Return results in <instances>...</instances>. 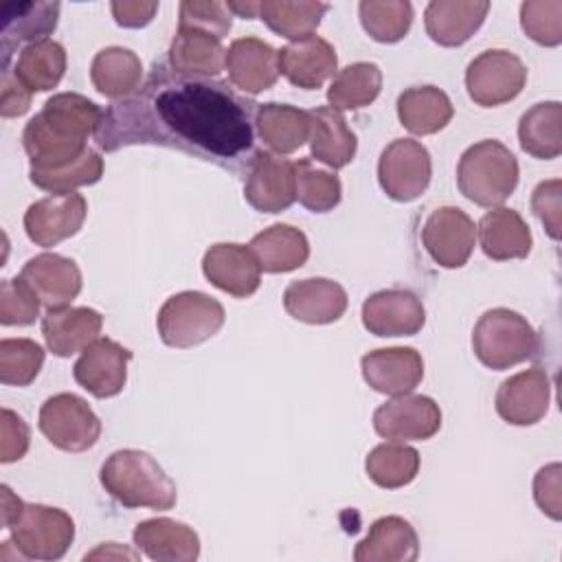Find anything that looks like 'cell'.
I'll use <instances>...</instances> for the list:
<instances>
[{
    "label": "cell",
    "mask_w": 562,
    "mask_h": 562,
    "mask_svg": "<svg viewBox=\"0 0 562 562\" xmlns=\"http://www.w3.org/2000/svg\"><path fill=\"white\" fill-rule=\"evenodd\" d=\"M255 108L224 81L156 68L143 94L112 103L94 138L105 151L154 143L206 160H237L252 147Z\"/></svg>",
    "instance_id": "1"
},
{
    "label": "cell",
    "mask_w": 562,
    "mask_h": 562,
    "mask_svg": "<svg viewBox=\"0 0 562 562\" xmlns=\"http://www.w3.org/2000/svg\"><path fill=\"white\" fill-rule=\"evenodd\" d=\"M103 110L83 94H53L22 132L31 169H57L79 158L88 136L103 123Z\"/></svg>",
    "instance_id": "2"
},
{
    "label": "cell",
    "mask_w": 562,
    "mask_h": 562,
    "mask_svg": "<svg viewBox=\"0 0 562 562\" xmlns=\"http://www.w3.org/2000/svg\"><path fill=\"white\" fill-rule=\"evenodd\" d=\"M105 492L116 498L123 507H149V509H171L176 505L178 492L169 474L158 465V461L134 448L112 452L99 472Z\"/></svg>",
    "instance_id": "3"
},
{
    "label": "cell",
    "mask_w": 562,
    "mask_h": 562,
    "mask_svg": "<svg viewBox=\"0 0 562 562\" xmlns=\"http://www.w3.org/2000/svg\"><path fill=\"white\" fill-rule=\"evenodd\" d=\"M457 184L470 202L494 209L518 187V160L501 140H479L461 154Z\"/></svg>",
    "instance_id": "4"
},
{
    "label": "cell",
    "mask_w": 562,
    "mask_h": 562,
    "mask_svg": "<svg viewBox=\"0 0 562 562\" xmlns=\"http://www.w3.org/2000/svg\"><path fill=\"white\" fill-rule=\"evenodd\" d=\"M472 349L481 364L503 371L531 358L538 349V336L527 318L518 312L494 307L476 321L472 331Z\"/></svg>",
    "instance_id": "5"
},
{
    "label": "cell",
    "mask_w": 562,
    "mask_h": 562,
    "mask_svg": "<svg viewBox=\"0 0 562 562\" xmlns=\"http://www.w3.org/2000/svg\"><path fill=\"white\" fill-rule=\"evenodd\" d=\"M224 307L213 296L187 290L169 296L156 318L165 345L176 349L195 347L215 336L224 325Z\"/></svg>",
    "instance_id": "6"
},
{
    "label": "cell",
    "mask_w": 562,
    "mask_h": 562,
    "mask_svg": "<svg viewBox=\"0 0 562 562\" xmlns=\"http://www.w3.org/2000/svg\"><path fill=\"white\" fill-rule=\"evenodd\" d=\"M11 529V544L22 558L29 560H59L75 540L72 518L48 505H22Z\"/></svg>",
    "instance_id": "7"
},
{
    "label": "cell",
    "mask_w": 562,
    "mask_h": 562,
    "mask_svg": "<svg viewBox=\"0 0 562 562\" xmlns=\"http://www.w3.org/2000/svg\"><path fill=\"white\" fill-rule=\"evenodd\" d=\"M525 83V64L520 57L503 48L483 50L465 68V90L481 108H496L516 99Z\"/></svg>",
    "instance_id": "8"
},
{
    "label": "cell",
    "mask_w": 562,
    "mask_h": 562,
    "mask_svg": "<svg viewBox=\"0 0 562 562\" xmlns=\"http://www.w3.org/2000/svg\"><path fill=\"white\" fill-rule=\"evenodd\" d=\"M40 430L59 450L83 452L101 435V422L88 402L75 393H57L40 408Z\"/></svg>",
    "instance_id": "9"
},
{
    "label": "cell",
    "mask_w": 562,
    "mask_h": 562,
    "mask_svg": "<svg viewBox=\"0 0 562 562\" xmlns=\"http://www.w3.org/2000/svg\"><path fill=\"white\" fill-rule=\"evenodd\" d=\"M432 162L428 149L413 138H395L378 160V182L395 202L417 200L430 184Z\"/></svg>",
    "instance_id": "10"
},
{
    "label": "cell",
    "mask_w": 562,
    "mask_h": 562,
    "mask_svg": "<svg viewBox=\"0 0 562 562\" xmlns=\"http://www.w3.org/2000/svg\"><path fill=\"white\" fill-rule=\"evenodd\" d=\"M373 428L391 441H424L439 432L441 411L428 395L402 393L375 408Z\"/></svg>",
    "instance_id": "11"
},
{
    "label": "cell",
    "mask_w": 562,
    "mask_h": 562,
    "mask_svg": "<svg viewBox=\"0 0 562 562\" xmlns=\"http://www.w3.org/2000/svg\"><path fill=\"white\" fill-rule=\"evenodd\" d=\"M246 202L261 213H281L296 200L294 162L272 151H255L246 167Z\"/></svg>",
    "instance_id": "12"
},
{
    "label": "cell",
    "mask_w": 562,
    "mask_h": 562,
    "mask_svg": "<svg viewBox=\"0 0 562 562\" xmlns=\"http://www.w3.org/2000/svg\"><path fill=\"white\" fill-rule=\"evenodd\" d=\"M476 239L472 217L457 206L435 209L422 228V244L428 257L441 268H461L468 263Z\"/></svg>",
    "instance_id": "13"
},
{
    "label": "cell",
    "mask_w": 562,
    "mask_h": 562,
    "mask_svg": "<svg viewBox=\"0 0 562 562\" xmlns=\"http://www.w3.org/2000/svg\"><path fill=\"white\" fill-rule=\"evenodd\" d=\"M86 213L88 204L81 193H50L26 209L24 231L33 244L48 248L77 235Z\"/></svg>",
    "instance_id": "14"
},
{
    "label": "cell",
    "mask_w": 562,
    "mask_h": 562,
    "mask_svg": "<svg viewBox=\"0 0 562 562\" xmlns=\"http://www.w3.org/2000/svg\"><path fill=\"white\" fill-rule=\"evenodd\" d=\"M132 351L112 338H97L90 342L72 367L75 382L90 395L105 400L123 391L127 382V362Z\"/></svg>",
    "instance_id": "15"
},
{
    "label": "cell",
    "mask_w": 562,
    "mask_h": 562,
    "mask_svg": "<svg viewBox=\"0 0 562 562\" xmlns=\"http://www.w3.org/2000/svg\"><path fill=\"white\" fill-rule=\"evenodd\" d=\"M551 402V380L544 369L531 367L507 378L494 397L496 413L512 426H531L540 422Z\"/></svg>",
    "instance_id": "16"
},
{
    "label": "cell",
    "mask_w": 562,
    "mask_h": 562,
    "mask_svg": "<svg viewBox=\"0 0 562 562\" xmlns=\"http://www.w3.org/2000/svg\"><path fill=\"white\" fill-rule=\"evenodd\" d=\"M424 323V303L411 290H380L362 303V325L382 338L413 336Z\"/></svg>",
    "instance_id": "17"
},
{
    "label": "cell",
    "mask_w": 562,
    "mask_h": 562,
    "mask_svg": "<svg viewBox=\"0 0 562 562\" xmlns=\"http://www.w3.org/2000/svg\"><path fill=\"white\" fill-rule=\"evenodd\" d=\"M202 272L217 290L246 299L259 290L261 268L244 244H213L202 259Z\"/></svg>",
    "instance_id": "18"
},
{
    "label": "cell",
    "mask_w": 562,
    "mask_h": 562,
    "mask_svg": "<svg viewBox=\"0 0 562 562\" xmlns=\"http://www.w3.org/2000/svg\"><path fill=\"white\" fill-rule=\"evenodd\" d=\"M224 68L231 83L246 92L259 94L279 79V53L259 37H239L226 48Z\"/></svg>",
    "instance_id": "19"
},
{
    "label": "cell",
    "mask_w": 562,
    "mask_h": 562,
    "mask_svg": "<svg viewBox=\"0 0 562 562\" xmlns=\"http://www.w3.org/2000/svg\"><path fill=\"white\" fill-rule=\"evenodd\" d=\"M364 382L384 395L411 393L424 378L422 353L413 347H386L362 356Z\"/></svg>",
    "instance_id": "20"
},
{
    "label": "cell",
    "mask_w": 562,
    "mask_h": 562,
    "mask_svg": "<svg viewBox=\"0 0 562 562\" xmlns=\"http://www.w3.org/2000/svg\"><path fill=\"white\" fill-rule=\"evenodd\" d=\"M347 292L340 283L325 277L292 281L283 292L285 312L310 325H327L347 312Z\"/></svg>",
    "instance_id": "21"
},
{
    "label": "cell",
    "mask_w": 562,
    "mask_h": 562,
    "mask_svg": "<svg viewBox=\"0 0 562 562\" xmlns=\"http://www.w3.org/2000/svg\"><path fill=\"white\" fill-rule=\"evenodd\" d=\"M20 277L31 285L42 305L48 310L66 307L81 292L79 266L57 252H42L29 259L22 266Z\"/></svg>",
    "instance_id": "22"
},
{
    "label": "cell",
    "mask_w": 562,
    "mask_h": 562,
    "mask_svg": "<svg viewBox=\"0 0 562 562\" xmlns=\"http://www.w3.org/2000/svg\"><path fill=\"white\" fill-rule=\"evenodd\" d=\"M277 53L279 72L292 86L303 90H316L338 72V55L334 46L318 35L290 42Z\"/></svg>",
    "instance_id": "23"
},
{
    "label": "cell",
    "mask_w": 562,
    "mask_h": 562,
    "mask_svg": "<svg viewBox=\"0 0 562 562\" xmlns=\"http://www.w3.org/2000/svg\"><path fill=\"white\" fill-rule=\"evenodd\" d=\"M487 11L485 0H432L426 4L424 26L435 44L461 46L481 29Z\"/></svg>",
    "instance_id": "24"
},
{
    "label": "cell",
    "mask_w": 562,
    "mask_h": 562,
    "mask_svg": "<svg viewBox=\"0 0 562 562\" xmlns=\"http://www.w3.org/2000/svg\"><path fill=\"white\" fill-rule=\"evenodd\" d=\"M103 316L92 307H57L42 316V336L46 347L59 358L83 351L99 338Z\"/></svg>",
    "instance_id": "25"
},
{
    "label": "cell",
    "mask_w": 562,
    "mask_h": 562,
    "mask_svg": "<svg viewBox=\"0 0 562 562\" xmlns=\"http://www.w3.org/2000/svg\"><path fill=\"white\" fill-rule=\"evenodd\" d=\"M226 61L222 40L191 26H178L169 46V66L180 77H217Z\"/></svg>",
    "instance_id": "26"
},
{
    "label": "cell",
    "mask_w": 562,
    "mask_h": 562,
    "mask_svg": "<svg viewBox=\"0 0 562 562\" xmlns=\"http://www.w3.org/2000/svg\"><path fill=\"white\" fill-rule=\"evenodd\" d=\"M134 544L158 562H193L200 555L198 533L171 518H147L134 529Z\"/></svg>",
    "instance_id": "27"
},
{
    "label": "cell",
    "mask_w": 562,
    "mask_h": 562,
    "mask_svg": "<svg viewBox=\"0 0 562 562\" xmlns=\"http://www.w3.org/2000/svg\"><path fill=\"white\" fill-rule=\"evenodd\" d=\"M419 555L417 531L402 516H382L356 544V562H413Z\"/></svg>",
    "instance_id": "28"
},
{
    "label": "cell",
    "mask_w": 562,
    "mask_h": 562,
    "mask_svg": "<svg viewBox=\"0 0 562 562\" xmlns=\"http://www.w3.org/2000/svg\"><path fill=\"white\" fill-rule=\"evenodd\" d=\"M476 233L481 250L494 261L525 259L531 252V231L514 209L496 206L487 211L481 217Z\"/></svg>",
    "instance_id": "29"
},
{
    "label": "cell",
    "mask_w": 562,
    "mask_h": 562,
    "mask_svg": "<svg viewBox=\"0 0 562 562\" xmlns=\"http://www.w3.org/2000/svg\"><path fill=\"white\" fill-rule=\"evenodd\" d=\"M356 147V134L340 110L323 105L310 112V149L316 160L331 169H340L353 160Z\"/></svg>",
    "instance_id": "30"
},
{
    "label": "cell",
    "mask_w": 562,
    "mask_h": 562,
    "mask_svg": "<svg viewBox=\"0 0 562 562\" xmlns=\"http://www.w3.org/2000/svg\"><path fill=\"white\" fill-rule=\"evenodd\" d=\"M248 248L259 261L263 272H292L310 257V241L303 231L290 224H272L257 233Z\"/></svg>",
    "instance_id": "31"
},
{
    "label": "cell",
    "mask_w": 562,
    "mask_h": 562,
    "mask_svg": "<svg viewBox=\"0 0 562 562\" xmlns=\"http://www.w3.org/2000/svg\"><path fill=\"white\" fill-rule=\"evenodd\" d=\"M252 123L259 138L277 154H292L310 138V112L288 103H257Z\"/></svg>",
    "instance_id": "32"
},
{
    "label": "cell",
    "mask_w": 562,
    "mask_h": 562,
    "mask_svg": "<svg viewBox=\"0 0 562 562\" xmlns=\"http://www.w3.org/2000/svg\"><path fill=\"white\" fill-rule=\"evenodd\" d=\"M454 114L448 94L435 86H415L397 97L400 123L417 136L437 134Z\"/></svg>",
    "instance_id": "33"
},
{
    "label": "cell",
    "mask_w": 562,
    "mask_h": 562,
    "mask_svg": "<svg viewBox=\"0 0 562 562\" xmlns=\"http://www.w3.org/2000/svg\"><path fill=\"white\" fill-rule=\"evenodd\" d=\"M143 64L130 48L108 46L99 50L90 64L92 86L110 99H127L140 88Z\"/></svg>",
    "instance_id": "34"
},
{
    "label": "cell",
    "mask_w": 562,
    "mask_h": 562,
    "mask_svg": "<svg viewBox=\"0 0 562 562\" xmlns=\"http://www.w3.org/2000/svg\"><path fill=\"white\" fill-rule=\"evenodd\" d=\"M518 140L522 151L533 158H558L562 151V105L558 101H542L531 105L520 116Z\"/></svg>",
    "instance_id": "35"
},
{
    "label": "cell",
    "mask_w": 562,
    "mask_h": 562,
    "mask_svg": "<svg viewBox=\"0 0 562 562\" xmlns=\"http://www.w3.org/2000/svg\"><path fill=\"white\" fill-rule=\"evenodd\" d=\"M59 18V2H18L4 11L2 26V59L9 64V50L18 42H40L55 31Z\"/></svg>",
    "instance_id": "36"
},
{
    "label": "cell",
    "mask_w": 562,
    "mask_h": 562,
    "mask_svg": "<svg viewBox=\"0 0 562 562\" xmlns=\"http://www.w3.org/2000/svg\"><path fill=\"white\" fill-rule=\"evenodd\" d=\"M66 72V50L55 40H40L26 44L18 59L13 75L31 90L46 92L53 90Z\"/></svg>",
    "instance_id": "37"
},
{
    "label": "cell",
    "mask_w": 562,
    "mask_h": 562,
    "mask_svg": "<svg viewBox=\"0 0 562 562\" xmlns=\"http://www.w3.org/2000/svg\"><path fill=\"white\" fill-rule=\"evenodd\" d=\"M382 90V70L371 61H356L340 68L329 88L327 101L336 110H360L371 105Z\"/></svg>",
    "instance_id": "38"
},
{
    "label": "cell",
    "mask_w": 562,
    "mask_h": 562,
    "mask_svg": "<svg viewBox=\"0 0 562 562\" xmlns=\"http://www.w3.org/2000/svg\"><path fill=\"white\" fill-rule=\"evenodd\" d=\"M325 2H290V0H263L259 2V13L270 31L296 42L314 35L321 18L327 13Z\"/></svg>",
    "instance_id": "39"
},
{
    "label": "cell",
    "mask_w": 562,
    "mask_h": 562,
    "mask_svg": "<svg viewBox=\"0 0 562 562\" xmlns=\"http://www.w3.org/2000/svg\"><path fill=\"white\" fill-rule=\"evenodd\" d=\"M364 470L378 487L397 490L417 476L419 452L402 441L380 443L367 454Z\"/></svg>",
    "instance_id": "40"
},
{
    "label": "cell",
    "mask_w": 562,
    "mask_h": 562,
    "mask_svg": "<svg viewBox=\"0 0 562 562\" xmlns=\"http://www.w3.org/2000/svg\"><path fill=\"white\" fill-rule=\"evenodd\" d=\"M358 13L362 29L382 44L400 42L413 22V7L406 0H362Z\"/></svg>",
    "instance_id": "41"
},
{
    "label": "cell",
    "mask_w": 562,
    "mask_h": 562,
    "mask_svg": "<svg viewBox=\"0 0 562 562\" xmlns=\"http://www.w3.org/2000/svg\"><path fill=\"white\" fill-rule=\"evenodd\" d=\"M103 176V158L94 149H86L72 162L57 169H31V182L50 193H68L77 187L94 184Z\"/></svg>",
    "instance_id": "42"
},
{
    "label": "cell",
    "mask_w": 562,
    "mask_h": 562,
    "mask_svg": "<svg viewBox=\"0 0 562 562\" xmlns=\"http://www.w3.org/2000/svg\"><path fill=\"white\" fill-rule=\"evenodd\" d=\"M294 182L296 200L314 213H327L340 202L342 187L338 176L316 167L307 158L294 162Z\"/></svg>",
    "instance_id": "43"
},
{
    "label": "cell",
    "mask_w": 562,
    "mask_h": 562,
    "mask_svg": "<svg viewBox=\"0 0 562 562\" xmlns=\"http://www.w3.org/2000/svg\"><path fill=\"white\" fill-rule=\"evenodd\" d=\"M44 364V349L31 338L0 340V382L11 386L31 384Z\"/></svg>",
    "instance_id": "44"
},
{
    "label": "cell",
    "mask_w": 562,
    "mask_h": 562,
    "mask_svg": "<svg viewBox=\"0 0 562 562\" xmlns=\"http://www.w3.org/2000/svg\"><path fill=\"white\" fill-rule=\"evenodd\" d=\"M522 31L542 46L562 42V2L560 0H527L520 4Z\"/></svg>",
    "instance_id": "45"
},
{
    "label": "cell",
    "mask_w": 562,
    "mask_h": 562,
    "mask_svg": "<svg viewBox=\"0 0 562 562\" xmlns=\"http://www.w3.org/2000/svg\"><path fill=\"white\" fill-rule=\"evenodd\" d=\"M40 299L22 279H4L0 285V323L2 325H31L40 316Z\"/></svg>",
    "instance_id": "46"
},
{
    "label": "cell",
    "mask_w": 562,
    "mask_h": 562,
    "mask_svg": "<svg viewBox=\"0 0 562 562\" xmlns=\"http://www.w3.org/2000/svg\"><path fill=\"white\" fill-rule=\"evenodd\" d=\"M231 11L226 7V2H198V0H184L180 2V20L178 26H191V29H200L206 31L215 37H224L231 31Z\"/></svg>",
    "instance_id": "47"
},
{
    "label": "cell",
    "mask_w": 562,
    "mask_h": 562,
    "mask_svg": "<svg viewBox=\"0 0 562 562\" xmlns=\"http://www.w3.org/2000/svg\"><path fill=\"white\" fill-rule=\"evenodd\" d=\"M531 211L544 224L551 239H560L562 182L558 178L540 182L531 193Z\"/></svg>",
    "instance_id": "48"
},
{
    "label": "cell",
    "mask_w": 562,
    "mask_h": 562,
    "mask_svg": "<svg viewBox=\"0 0 562 562\" xmlns=\"http://www.w3.org/2000/svg\"><path fill=\"white\" fill-rule=\"evenodd\" d=\"M0 437H2L0 439V461L2 463H13L26 454L29 443H31V430H29L26 422L9 408H2Z\"/></svg>",
    "instance_id": "49"
},
{
    "label": "cell",
    "mask_w": 562,
    "mask_h": 562,
    "mask_svg": "<svg viewBox=\"0 0 562 562\" xmlns=\"http://www.w3.org/2000/svg\"><path fill=\"white\" fill-rule=\"evenodd\" d=\"M560 463H549L538 470L533 479V498L538 507L553 520L562 518V485H560Z\"/></svg>",
    "instance_id": "50"
},
{
    "label": "cell",
    "mask_w": 562,
    "mask_h": 562,
    "mask_svg": "<svg viewBox=\"0 0 562 562\" xmlns=\"http://www.w3.org/2000/svg\"><path fill=\"white\" fill-rule=\"evenodd\" d=\"M31 90L13 75V70L4 68L2 88H0V114L4 119L22 116L31 108Z\"/></svg>",
    "instance_id": "51"
},
{
    "label": "cell",
    "mask_w": 562,
    "mask_h": 562,
    "mask_svg": "<svg viewBox=\"0 0 562 562\" xmlns=\"http://www.w3.org/2000/svg\"><path fill=\"white\" fill-rule=\"evenodd\" d=\"M110 9H112L116 24H121L125 29H140L154 20V15L158 11V2L123 0V2H112Z\"/></svg>",
    "instance_id": "52"
},
{
    "label": "cell",
    "mask_w": 562,
    "mask_h": 562,
    "mask_svg": "<svg viewBox=\"0 0 562 562\" xmlns=\"http://www.w3.org/2000/svg\"><path fill=\"white\" fill-rule=\"evenodd\" d=\"M226 7H228L231 13H237L246 20H255L257 13H259V2H252V0H248V2H226Z\"/></svg>",
    "instance_id": "53"
},
{
    "label": "cell",
    "mask_w": 562,
    "mask_h": 562,
    "mask_svg": "<svg viewBox=\"0 0 562 562\" xmlns=\"http://www.w3.org/2000/svg\"><path fill=\"white\" fill-rule=\"evenodd\" d=\"M116 547H119V544H116V542H108V544H105V547H101V549H97V551H92V553H90V555H86V560H88V558H97V555H99V553H103V555H105V558H110V555H112V558H132V560H134V558H136V553H132V551H127V549H119V551H114V549H116Z\"/></svg>",
    "instance_id": "54"
}]
</instances>
